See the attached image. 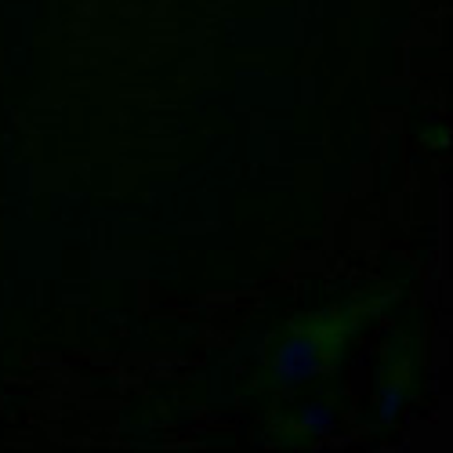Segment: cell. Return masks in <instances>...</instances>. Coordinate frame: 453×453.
I'll use <instances>...</instances> for the list:
<instances>
[{"label":"cell","mask_w":453,"mask_h":453,"mask_svg":"<svg viewBox=\"0 0 453 453\" xmlns=\"http://www.w3.org/2000/svg\"><path fill=\"white\" fill-rule=\"evenodd\" d=\"M421 334L399 330L388 337L381 366H377V425H392L421 385Z\"/></svg>","instance_id":"7a4b0ae2"},{"label":"cell","mask_w":453,"mask_h":453,"mask_svg":"<svg viewBox=\"0 0 453 453\" xmlns=\"http://www.w3.org/2000/svg\"><path fill=\"white\" fill-rule=\"evenodd\" d=\"M395 297L399 287H373L334 309L294 316L269 342V352L257 370V392H287L312 381V377L334 373L349 345L388 305H395Z\"/></svg>","instance_id":"6da1fadb"},{"label":"cell","mask_w":453,"mask_h":453,"mask_svg":"<svg viewBox=\"0 0 453 453\" xmlns=\"http://www.w3.org/2000/svg\"><path fill=\"white\" fill-rule=\"evenodd\" d=\"M337 403L334 399H316L309 406H287L269 421V435L280 446H312L326 428H334Z\"/></svg>","instance_id":"3957f363"}]
</instances>
